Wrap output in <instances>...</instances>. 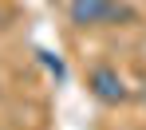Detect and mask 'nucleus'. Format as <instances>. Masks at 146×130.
Masks as SVG:
<instances>
[{"mask_svg":"<svg viewBox=\"0 0 146 130\" xmlns=\"http://www.w3.org/2000/svg\"><path fill=\"white\" fill-rule=\"evenodd\" d=\"M67 16L75 28H99V24H119L130 20V8H122L119 0H71Z\"/></svg>","mask_w":146,"mask_h":130,"instance_id":"obj_1","label":"nucleus"},{"mask_svg":"<svg viewBox=\"0 0 146 130\" xmlns=\"http://www.w3.org/2000/svg\"><path fill=\"white\" fill-rule=\"evenodd\" d=\"M87 87H91V95H95L99 103H107V106H119L126 103V79L115 71V67H95L91 75H87Z\"/></svg>","mask_w":146,"mask_h":130,"instance_id":"obj_2","label":"nucleus"}]
</instances>
